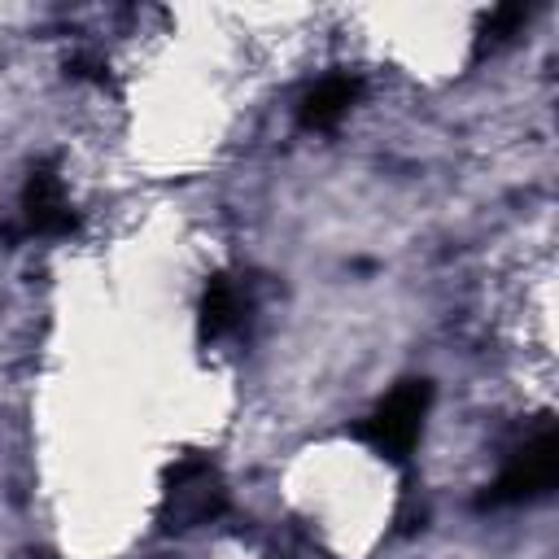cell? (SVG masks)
<instances>
[{"mask_svg": "<svg viewBox=\"0 0 559 559\" xmlns=\"http://www.w3.org/2000/svg\"><path fill=\"white\" fill-rule=\"evenodd\" d=\"M358 26V39L376 61H384L393 74L415 83H445L454 79L472 48H476V22L480 9L459 4H384V9H358L349 13Z\"/></svg>", "mask_w": 559, "mask_h": 559, "instance_id": "2", "label": "cell"}, {"mask_svg": "<svg viewBox=\"0 0 559 559\" xmlns=\"http://www.w3.org/2000/svg\"><path fill=\"white\" fill-rule=\"evenodd\" d=\"M280 493L310 537L336 559L371 555L397 507L393 467L376 450L345 437L301 445L284 463Z\"/></svg>", "mask_w": 559, "mask_h": 559, "instance_id": "1", "label": "cell"}]
</instances>
